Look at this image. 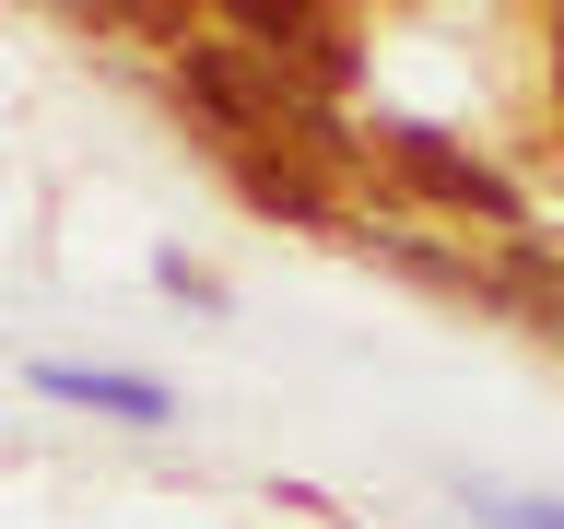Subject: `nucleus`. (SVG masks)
<instances>
[{"mask_svg":"<svg viewBox=\"0 0 564 529\" xmlns=\"http://www.w3.org/2000/svg\"><path fill=\"white\" fill-rule=\"evenodd\" d=\"M553 60H564V24H553Z\"/></svg>","mask_w":564,"mask_h":529,"instance_id":"nucleus-4","label":"nucleus"},{"mask_svg":"<svg viewBox=\"0 0 564 529\" xmlns=\"http://www.w3.org/2000/svg\"><path fill=\"white\" fill-rule=\"evenodd\" d=\"M236 176H247V201H259V212H294V224H329V201H317V176H306V165H271V153H236Z\"/></svg>","mask_w":564,"mask_h":529,"instance_id":"nucleus-3","label":"nucleus"},{"mask_svg":"<svg viewBox=\"0 0 564 529\" xmlns=\"http://www.w3.org/2000/svg\"><path fill=\"white\" fill-rule=\"evenodd\" d=\"M236 35H259V60L306 71V83H352V24L306 12V0H236Z\"/></svg>","mask_w":564,"mask_h":529,"instance_id":"nucleus-1","label":"nucleus"},{"mask_svg":"<svg viewBox=\"0 0 564 529\" xmlns=\"http://www.w3.org/2000/svg\"><path fill=\"white\" fill-rule=\"evenodd\" d=\"M388 165L412 176L423 201H447V212H482V224H518V188L494 165H470V153H447L435 130H388Z\"/></svg>","mask_w":564,"mask_h":529,"instance_id":"nucleus-2","label":"nucleus"}]
</instances>
